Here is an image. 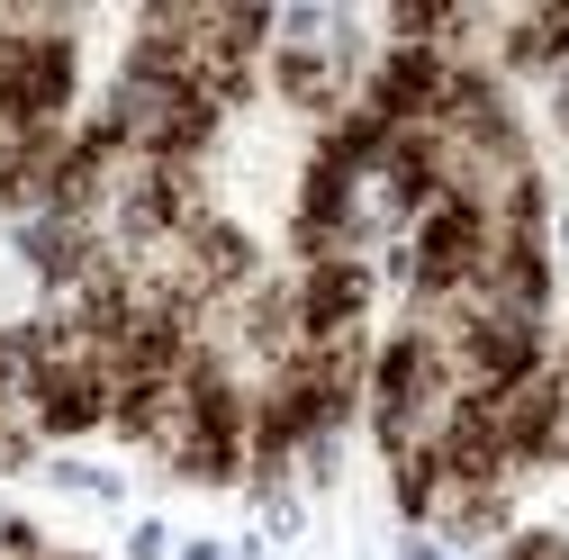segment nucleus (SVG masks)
Listing matches in <instances>:
<instances>
[]
</instances>
